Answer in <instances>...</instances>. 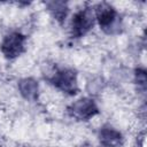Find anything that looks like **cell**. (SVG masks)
<instances>
[{"label":"cell","instance_id":"cell-1","mask_svg":"<svg viewBox=\"0 0 147 147\" xmlns=\"http://www.w3.org/2000/svg\"><path fill=\"white\" fill-rule=\"evenodd\" d=\"M94 13H95V18L98 20L100 28L106 33L116 34L121 32L122 20H121L119 14L116 11V9L113 6L106 2L99 3L95 7Z\"/></svg>","mask_w":147,"mask_h":147},{"label":"cell","instance_id":"cell-2","mask_svg":"<svg viewBox=\"0 0 147 147\" xmlns=\"http://www.w3.org/2000/svg\"><path fill=\"white\" fill-rule=\"evenodd\" d=\"M48 79L51 84H53L56 88L69 95H75L79 90L77 83V74L74 69L70 68L57 69Z\"/></svg>","mask_w":147,"mask_h":147},{"label":"cell","instance_id":"cell-3","mask_svg":"<svg viewBox=\"0 0 147 147\" xmlns=\"http://www.w3.org/2000/svg\"><path fill=\"white\" fill-rule=\"evenodd\" d=\"M95 13L94 8L86 7L79 10L72 18L71 23V33L75 38H80L85 36L94 25Z\"/></svg>","mask_w":147,"mask_h":147},{"label":"cell","instance_id":"cell-4","mask_svg":"<svg viewBox=\"0 0 147 147\" xmlns=\"http://www.w3.org/2000/svg\"><path fill=\"white\" fill-rule=\"evenodd\" d=\"M26 37L21 32H11L7 34L1 42V52L6 59L13 60L25 51Z\"/></svg>","mask_w":147,"mask_h":147},{"label":"cell","instance_id":"cell-5","mask_svg":"<svg viewBox=\"0 0 147 147\" xmlns=\"http://www.w3.org/2000/svg\"><path fill=\"white\" fill-rule=\"evenodd\" d=\"M68 113L78 121H88L99 114V108L92 99L82 98L68 107Z\"/></svg>","mask_w":147,"mask_h":147},{"label":"cell","instance_id":"cell-6","mask_svg":"<svg viewBox=\"0 0 147 147\" xmlns=\"http://www.w3.org/2000/svg\"><path fill=\"white\" fill-rule=\"evenodd\" d=\"M99 141L102 147H119L123 144V136L111 126H103L99 132Z\"/></svg>","mask_w":147,"mask_h":147},{"label":"cell","instance_id":"cell-7","mask_svg":"<svg viewBox=\"0 0 147 147\" xmlns=\"http://www.w3.org/2000/svg\"><path fill=\"white\" fill-rule=\"evenodd\" d=\"M18 91L21 95L29 101H36L39 92V84L34 78L28 77L18 82Z\"/></svg>","mask_w":147,"mask_h":147},{"label":"cell","instance_id":"cell-8","mask_svg":"<svg viewBox=\"0 0 147 147\" xmlns=\"http://www.w3.org/2000/svg\"><path fill=\"white\" fill-rule=\"evenodd\" d=\"M46 6H47L49 13L52 14V16L59 23H62L65 20V17L68 15V11H69L67 2H63V1H49V2H46Z\"/></svg>","mask_w":147,"mask_h":147},{"label":"cell","instance_id":"cell-9","mask_svg":"<svg viewBox=\"0 0 147 147\" xmlns=\"http://www.w3.org/2000/svg\"><path fill=\"white\" fill-rule=\"evenodd\" d=\"M134 76H136V82H137L138 86H140V88L142 91H145L146 90V83H147L146 71L144 69H137Z\"/></svg>","mask_w":147,"mask_h":147}]
</instances>
